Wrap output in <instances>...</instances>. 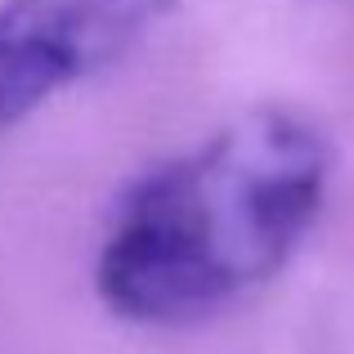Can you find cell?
I'll use <instances>...</instances> for the list:
<instances>
[{
	"label": "cell",
	"instance_id": "1",
	"mask_svg": "<svg viewBox=\"0 0 354 354\" xmlns=\"http://www.w3.org/2000/svg\"><path fill=\"white\" fill-rule=\"evenodd\" d=\"M332 180V139L296 108H251L117 198L95 260L130 323H198L283 274Z\"/></svg>",
	"mask_w": 354,
	"mask_h": 354
},
{
	"label": "cell",
	"instance_id": "2",
	"mask_svg": "<svg viewBox=\"0 0 354 354\" xmlns=\"http://www.w3.org/2000/svg\"><path fill=\"white\" fill-rule=\"evenodd\" d=\"M180 0H0V130L135 54Z\"/></svg>",
	"mask_w": 354,
	"mask_h": 354
}]
</instances>
